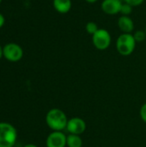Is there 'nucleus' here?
<instances>
[{
    "mask_svg": "<svg viewBox=\"0 0 146 147\" xmlns=\"http://www.w3.org/2000/svg\"><path fill=\"white\" fill-rule=\"evenodd\" d=\"M4 23H5V17L2 13H0V28L3 27Z\"/></svg>",
    "mask_w": 146,
    "mask_h": 147,
    "instance_id": "17",
    "label": "nucleus"
},
{
    "mask_svg": "<svg viewBox=\"0 0 146 147\" xmlns=\"http://www.w3.org/2000/svg\"><path fill=\"white\" fill-rule=\"evenodd\" d=\"M133 37L136 40V42H143L144 40H145L146 38V33L145 31L143 30H138L136 31L133 34Z\"/></svg>",
    "mask_w": 146,
    "mask_h": 147,
    "instance_id": "13",
    "label": "nucleus"
},
{
    "mask_svg": "<svg viewBox=\"0 0 146 147\" xmlns=\"http://www.w3.org/2000/svg\"><path fill=\"white\" fill-rule=\"evenodd\" d=\"M66 146L68 147H82L83 140L80 135L69 134L66 138Z\"/></svg>",
    "mask_w": 146,
    "mask_h": 147,
    "instance_id": "11",
    "label": "nucleus"
},
{
    "mask_svg": "<svg viewBox=\"0 0 146 147\" xmlns=\"http://www.w3.org/2000/svg\"><path fill=\"white\" fill-rule=\"evenodd\" d=\"M23 147H38L37 146H35V145H34V144H27V145H25Z\"/></svg>",
    "mask_w": 146,
    "mask_h": 147,
    "instance_id": "19",
    "label": "nucleus"
},
{
    "mask_svg": "<svg viewBox=\"0 0 146 147\" xmlns=\"http://www.w3.org/2000/svg\"><path fill=\"white\" fill-rule=\"evenodd\" d=\"M118 27L124 34H131L134 29V22L128 16H121L118 20Z\"/></svg>",
    "mask_w": 146,
    "mask_h": 147,
    "instance_id": "9",
    "label": "nucleus"
},
{
    "mask_svg": "<svg viewBox=\"0 0 146 147\" xmlns=\"http://www.w3.org/2000/svg\"><path fill=\"white\" fill-rule=\"evenodd\" d=\"M86 2H88V3H96V1H98V0H85Z\"/></svg>",
    "mask_w": 146,
    "mask_h": 147,
    "instance_id": "20",
    "label": "nucleus"
},
{
    "mask_svg": "<svg viewBox=\"0 0 146 147\" xmlns=\"http://www.w3.org/2000/svg\"><path fill=\"white\" fill-rule=\"evenodd\" d=\"M67 136L59 131H52L46 138V147H65Z\"/></svg>",
    "mask_w": 146,
    "mask_h": 147,
    "instance_id": "6",
    "label": "nucleus"
},
{
    "mask_svg": "<svg viewBox=\"0 0 146 147\" xmlns=\"http://www.w3.org/2000/svg\"><path fill=\"white\" fill-rule=\"evenodd\" d=\"M3 57V47L0 46V59Z\"/></svg>",
    "mask_w": 146,
    "mask_h": 147,
    "instance_id": "18",
    "label": "nucleus"
},
{
    "mask_svg": "<svg viewBox=\"0 0 146 147\" xmlns=\"http://www.w3.org/2000/svg\"><path fill=\"white\" fill-rule=\"evenodd\" d=\"M85 28H86L87 33H88L89 34H91V35H93V34L99 29L97 23H96L95 22H89L86 24Z\"/></svg>",
    "mask_w": 146,
    "mask_h": 147,
    "instance_id": "12",
    "label": "nucleus"
},
{
    "mask_svg": "<svg viewBox=\"0 0 146 147\" xmlns=\"http://www.w3.org/2000/svg\"><path fill=\"white\" fill-rule=\"evenodd\" d=\"M17 136V131L13 125L0 122V147H14Z\"/></svg>",
    "mask_w": 146,
    "mask_h": 147,
    "instance_id": "2",
    "label": "nucleus"
},
{
    "mask_svg": "<svg viewBox=\"0 0 146 147\" xmlns=\"http://www.w3.org/2000/svg\"><path fill=\"white\" fill-rule=\"evenodd\" d=\"M122 4L121 0H103L101 7L102 11L107 15L114 16L120 12Z\"/></svg>",
    "mask_w": 146,
    "mask_h": 147,
    "instance_id": "8",
    "label": "nucleus"
},
{
    "mask_svg": "<svg viewBox=\"0 0 146 147\" xmlns=\"http://www.w3.org/2000/svg\"><path fill=\"white\" fill-rule=\"evenodd\" d=\"M145 0H124L125 3H128L129 5L133 6V7H135V6H139L140 4H142L144 3Z\"/></svg>",
    "mask_w": 146,
    "mask_h": 147,
    "instance_id": "15",
    "label": "nucleus"
},
{
    "mask_svg": "<svg viewBox=\"0 0 146 147\" xmlns=\"http://www.w3.org/2000/svg\"><path fill=\"white\" fill-rule=\"evenodd\" d=\"M2 3V0H0V3Z\"/></svg>",
    "mask_w": 146,
    "mask_h": 147,
    "instance_id": "21",
    "label": "nucleus"
},
{
    "mask_svg": "<svg viewBox=\"0 0 146 147\" xmlns=\"http://www.w3.org/2000/svg\"><path fill=\"white\" fill-rule=\"evenodd\" d=\"M46 123L52 131L62 132L66 129L68 118L63 110L59 109H52L46 113Z\"/></svg>",
    "mask_w": 146,
    "mask_h": 147,
    "instance_id": "1",
    "label": "nucleus"
},
{
    "mask_svg": "<svg viewBox=\"0 0 146 147\" xmlns=\"http://www.w3.org/2000/svg\"><path fill=\"white\" fill-rule=\"evenodd\" d=\"M140 117L142 121L146 123V103L143 104L140 109Z\"/></svg>",
    "mask_w": 146,
    "mask_h": 147,
    "instance_id": "16",
    "label": "nucleus"
},
{
    "mask_svg": "<svg viewBox=\"0 0 146 147\" xmlns=\"http://www.w3.org/2000/svg\"><path fill=\"white\" fill-rule=\"evenodd\" d=\"M66 130L71 134L81 135L86 130V123L82 118L79 117L71 118L70 120H68Z\"/></svg>",
    "mask_w": 146,
    "mask_h": 147,
    "instance_id": "7",
    "label": "nucleus"
},
{
    "mask_svg": "<svg viewBox=\"0 0 146 147\" xmlns=\"http://www.w3.org/2000/svg\"><path fill=\"white\" fill-rule=\"evenodd\" d=\"M52 5L56 11L60 14H66L71 9V0H53Z\"/></svg>",
    "mask_w": 146,
    "mask_h": 147,
    "instance_id": "10",
    "label": "nucleus"
},
{
    "mask_svg": "<svg viewBox=\"0 0 146 147\" xmlns=\"http://www.w3.org/2000/svg\"><path fill=\"white\" fill-rule=\"evenodd\" d=\"M136 40L132 34H121L116 41V49L122 56L131 55L136 47Z\"/></svg>",
    "mask_w": 146,
    "mask_h": 147,
    "instance_id": "3",
    "label": "nucleus"
},
{
    "mask_svg": "<svg viewBox=\"0 0 146 147\" xmlns=\"http://www.w3.org/2000/svg\"><path fill=\"white\" fill-rule=\"evenodd\" d=\"M111 35L109 32L103 28H99L92 35V42L95 47L98 50L103 51L109 47L111 44Z\"/></svg>",
    "mask_w": 146,
    "mask_h": 147,
    "instance_id": "4",
    "label": "nucleus"
},
{
    "mask_svg": "<svg viewBox=\"0 0 146 147\" xmlns=\"http://www.w3.org/2000/svg\"><path fill=\"white\" fill-rule=\"evenodd\" d=\"M3 58L9 62H18L23 57L22 47L16 43H8L3 47Z\"/></svg>",
    "mask_w": 146,
    "mask_h": 147,
    "instance_id": "5",
    "label": "nucleus"
},
{
    "mask_svg": "<svg viewBox=\"0 0 146 147\" xmlns=\"http://www.w3.org/2000/svg\"><path fill=\"white\" fill-rule=\"evenodd\" d=\"M145 33H146V27H145Z\"/></svg>",
    "mask_w": 146,
    "mask_h": 147,
    "instance_id": "22",
    "label": "nucleus"
},
{
    "mask_svg": "<svg viewBox=\"0 0 146 147\" xmlns=\"http://www.w3.org/2000/svg\"><path fill=\"white\" fill-rule=\"evenodd\" d=\"M132 11H133V6H131V5H129L128 3H123V4H122V6H121V9H120V14L122 15V16H129V15L132 13Z\"/></svg>",
    "mask_w": 146,
    "mask_h": 147,
    "instance_id": "14",
    "label": "nucleus"
}]
</instances>
